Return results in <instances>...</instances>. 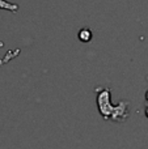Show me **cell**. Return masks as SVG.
I'll return each instance as SVG.
<instances>
[{
  "label": "cell",
  "instance_id": "cell-1",
  "mask_svg": "<svg viewBox=\"0 0 148 149\" xmlns=\"http://www.w3.org/2000/svg\"><path fill=\"white\" fill-rule=\"evenodd\" d=\"M79 38L83 42H88L89 39L92 38V33L89 29H81V31L79 33Z\"/></svg>",
  "mask_w": 148,
  "mask_h": 149
},
{
  "label": "cell",
  "instance_id": "cell-2",
  "mask_svg": "<svg viewBox=\"0 0 148 149\" xmlns=\"http://www.w3.org/2000/svg\"><path fill=\"white\" fill-rule=\"evenodd\" d=\"M17 5L10 4V3L5 1V0H0V9H7V10H17Z\"/></svg>",
  "mask_w": 148,
  "mask_h": 149
},
{
  "label": "cell",
  "instance_id": "cell-3",
  "mask_svg": "<svg viewBox=\"0 0 148 149\" xmlns=\"http://www.w3.org/2000/svg\"><path fill=\"white\" fill-rule=\"evenodd\" d=\"M147 116H148V109H147Z\"/></svg>",
  "mask_w": 148,
  "mask_h": 149
}]
</instances>
